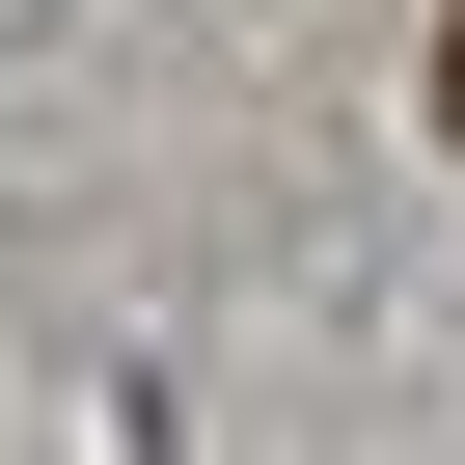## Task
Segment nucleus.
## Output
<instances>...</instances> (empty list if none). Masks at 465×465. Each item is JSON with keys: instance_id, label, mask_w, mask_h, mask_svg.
Returning a JSON list of instances; mask_svg holds the SVG:
<instances>
[{"instance_id": "1", "label": "nucleus", "mask_w": 465, "mask_h": 465, "mask_svg": "<svg viewBox=\"0 0 465 465\" xmlns=\"http://www.w3.org/2000/svg\"><path fill=\"white\" fill-rule=\"evenodd\" d=\"M438 137H465V55H438Z\"/></svg>"}]
</instances>
